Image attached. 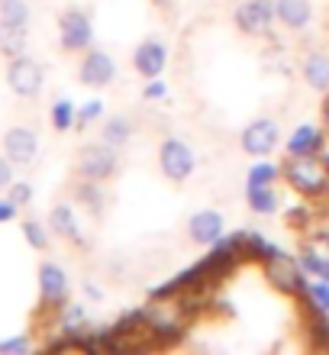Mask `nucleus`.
<instances>
[{
	"label": "nucleus",
	"instance_id": "e433bc0d",
	"mask_svg": "<svg viewBox=\"0 0 329 355\" xmlns=\"http://www.w3.org/2000/svg\"><path fill=\"white\" fill-rule=\"evenodd\" d=\"M85 294L91 300H104V288H97L94 281H85Z\"/></svg>",
	"mask_w": 329,
	"mask_h": 355
},
{
	"label": "nucleus",
	"instance_id": "0eeeda50",
	"mask_svg": "<svg viewBox=\"0 0 329 355\" xmlns=\"http://www.w3.org/2000/svg\"><path fill=\"white\" fill-rule=\"evenodd\" d=\"M58 39H62V49L65 52H87L94 46V26H91V17L85 10H65L58 17Z\"/></svg>",
	"mask_w": 329,
	"mask_h": 355
},
{
	"label": "nucleus",
	"instance_id": "f257e3e1",
	"mask_svg": "<svg viewBox=\"0 0 329 355\" xmlns=\"http://www.w3.org/2000/svg\"><path fill=\"white\" fill-rule=\"evenodd\" d=\"M142 313H145V327L152 329L159 349L178 346L194 327V317L181 304V297H149V304H142Z\"/></svg>",
	"mask_w": 329,
	"mask_h": 355
},
{
	"label": "nucleus",
	"instance_id": "7ed1b4c3",
	"mask_svg": "<svg viewBox=\"0 0 329 355\" xmlns=\"http://www.w3.org/2000/svg\"><path fill=\"white\" fill-rule=\"evenodd\" d=\"M262 275L278 294H284V297L297 300L303 294V288H307V271H303L301 259L287 255L284 249H278L268 262H262Z\"/></svg>",
	"mask_w": 329,
	"mask_h": 355
},
{
	"label": "nucleus",
	"instance_id": "7c9ffc66",
	"mask_svg": "<svg viewBox=\"0 0 329 355\" xmlns=\"http://www.w3.org/2000/svg\"><path fill=\"white\" fill-rule=\"evenodd\" d=\"M313 216H317V207L301 204L287 214V226H291V230H307V226H313Z\"/></svg>",
	"mask_w": 329,
	"mask_h": 355
},
{
	"label": "nucleus",
	"instance_id": "58836bf2",
	"mask_svg": "<svg viewBox=\"0 0 329 355\" xmlns=\"http://www.w3.org/2000/svg\"><path fill=\"white\" fill-rule=\"evenodd\" d=\"M152 3H155V7H161V10H171V7H175V0H152Z\"/></svg>",
	"mask_w": 329,
	"mask_h": 355
},
{
	"label": "nucleus",
	"instance_id": "4c0bfd02",
	"mask_svg": "<svg viewBox=\"0 0 329 355\" xmlns=\"http://www.w3.org/2000/svg\"><path fill=\"white\" fill-rule=\"evenodd\" d=\"M323 126L329 132V91H326V101H323Z\"/></svg>",
	"mask_w": 329,
	"mask_h": 355
},
{
	"label": "nucleus",
	"instance_id": "6e6552de",
	"mask_svg": "<svg viewBox=\"0 0 329 355\" xmlns=\"http://www.w3.org/2000/svg\"><path fill=\"white\" fill-rule=\"evenodd\" d=\"M116 165H120L116 149L107 146L104 139L85 146L81 155H78V175L85 178V181H107V178L116 171Z\"/></svg>",
	"mask_w": 329,
	"mask_h": 355
},
{
	"label": "nucleus",
	"instance_id": "393cba45",
	"mask_svg": "<svg viewBox=\"0 0 329 355\" xmlns=\"http://www.w3.org/2000/svg\"><path fill=\"white\" fill-rule=\"evenodd\" d=\"M29 10L26 0H0V23H10V26H29Z\"/></svg>",
	"mask_w": 329,
	"mask_h": 355
},
{
	"label": "nucleus",
	"instance_id": "c756f323",
	"mask_svg": "<svg viewBox=\"0 0 329 355\" xmlns=\"http://www.w3.org/2000/svg\"><path fill=\"white\" fill-rule=\"evenodd\" d=\"M104 116V101H87L85 107H78V120H75V126L78 130H85V126H91V123H97Z\"/></svg>",
	"mask_w": 329,
	"mask_h": 355
},
{
	"label": "nucleus",
	"instance_id": "ddd939ff",
	"mask_svg": "<svg viewBox=\"0 0 329 355\" xmlns=\"http://www.w3.org/2000/svg\"><path fill=\"white\" fill-rule=\"evenodd\" d=\"M297 304H301V323H303L307 346L317 349V352H329V313L313 307L310 300L303 297H297Z\"/></svg>",
	"mask_w": 329,
	"mask_h": 355
},
{
	"label": "nucleus",
	"instance_id": "473e14b6",
	"mask_svg": "<svg viewBox=\"0 0 329 355\" xmlns=\"http://www.w3.org/2000/svg\"><path fill=\"white\" fill-rule=\"evenodd\" d=\"M33 349V343H29V336H13V339H3L0 343V355H23Z\"/></svg>",
	"mask_w": 329,
	"mask_h": 355
},
{
	"label": "nucleus",
	"instance_id": "f3484780",
	"mask_svg": "<svg viewBox=\"0 0 329 355\" xmlns=\"http://www.w3.org/2000/svg\"><path fill=\"white\" fill-rule=\"evenodd\" d=\"M274 13H278V23L284 29H294V33L307 29L313 19L310 0H274Z\"/></svg>",
	"mask_w": 329,
	"mask_h": 355
},
{
	"label": "nucleus",
	"instance_id": "f8f14e48",
	"mask_svg": "<svg viewBox=\"0 0 329 355\" xmlns=\"http://www.w3.org/2000/svg\"><path fill=\"white\" fill-rule=\"evenodd\" d=\"M3 155H7L13 165H33L39 159V136L29 126H13L3 136Z\"/></svg>",
	"mask_w": 329,
	"mask_h": 355
},
{
	"label": "nucleus",
	"instance_id": "39448f33",
	"mask_svg": "<svg viewBox=\"0 0 329 355\" xmlns=\"http://www.w3.org/2000/svg\"><path fill=\"white\" fill-rule=\"evenodd\" d=\"M159 165H161V175L168 178V181H178L181 184V181H188V178L194 175V168H197V155H194V149H190L184 139L168 136L159 149Z\"/></svg>",
	"mask_w": 329,
	"mask_h": 355
},
{
	"label": "nucleus",
	"instance_id": "f03ea898",
	"mask_svg": "<svg viewBox=\"0 0 329 355\" xmlns=\"http://www.w3.org/2000/svg\"><path fill=\"white\" fill-rule=\"evenodd\" d=\"M281 178L284 184L297 191L301 197H320L329 184V168L320 155H287L281 162Z\"/></svg>",
	"mask_w": 329,
	"mask_h": 355
},
{
	"label": "nucleus",
	"instance_id": "b1692460",
	"mask_svg": "<svg viewBox=\"0 0 329 355\" xmlns=\"http://www.w3.org/2000/svg\"><path fill=\"white\" fill-rule=\"evenodd\" d=\"M100 184H104V181H85V178H81V184L75 187V197L94 216L104 214V207H107V194H104V187H100Z\"/></svg>",
	"mask_w": 329,
	"mask_h": 355
},
{
	"label": "nucleus",
	"instance_id": "a878e982",
	"mask_svg": "<svg viewBox=\"0 0 329 355\" xmlns=\"http://www.w3.org/2000/svg\"><path fill=\"white\" fill-rule=\"evenodd\" d=\"M48 116H52V126H55L58 132H68L71 126H75V120H78V107L68 101V97H62V101L52 103Z\"/></svg>",
	"mask_w": 329,
	"mask_h": 355
},
{
	"label": "nucleus",
	"instance_id": "cd10ccee",
	"mask_svg": "<svg viewBox=\"0 0 329 355\" xmlns=\"http://www.w3.org/2000/svg\"><path fill=\"white\" fill-rule=\"evenodd\" d=\"M301 297L310 300L313 307H320V310H326V313H329V281H320V278L307 281V288H303Z\"/></svg>",
	"mask_w": 329,
	"mask_h": 355
},
{
	"label": "nucleus",
	"instance_id": "bb28decb",
	"mask_svg": "<svg viewBox=\"0 0 329 355\" xmlns=\"http://www.w3.org/2000/svg\"><path fill=\"white\" fill-rule=\"evenodd\" d=\"M281 178V165L274 162H255L252 168L245 171V184H274Z\"/></svg>",
	"mask_w": 329,
	"mask_h": 355
},
{
	"label": "nucleus",
	"instance_id": "2eb2a0df",
	"mask_svg": "<svg viewBox=\"0 0 329 355\" xmlns=\"http://www.w3.org/2000/svg\"><path fill=\"white\" fill-rule=\"evenodd\" d=\"M226 233V220L220 210H197V214L188 220V236L197 245H213L220 236Z\"/></svg>",
	"mask_w": 329,
	"mask_h": 355
},
{
	"label": "nucleus",
	"instance_id": "20e7f679",
	"mask_svg": "<svg viewBox=\"0 0 329 355\" xmlns=\"http://www.w3.org/2000/svg\"><path fill=\"white\" fill-rule=\"evenodd\" d=\"M233 23L239 33H245V36L262 39V36H272L274 23H278V13H274L272 0H245V3L235 7Z\"/></svg>",
	"mask_w": 329,
	"mask_h": 355
},
{
	"label": "nucleus",
	"instance_id": "dca6fc26",
	"mask_svg": "<svg viewBox=\"0 0 329 355\" xmlns=\"http://www.w3.org/2000/svg\"><path fill=\"white\" fill-rule=\"evenodd\" d=\"M326 130H320L317 123H301L297 130L287 136V155H320V149L326 146Z\"/></svg>",
	"mask_w": 329,
	"mask_h": 355
},
{
	"label": "nucleus",
	"instance_id": "423d86ee",
	"mask_svg": "<svg viewBox=\"0 0 329 355\" xmlns=\"http://www.w3.org/2000/svg\"><path fill=\"white\" fill-rule=\"evenodd\" d=\"M39 300H42V310H48V313H58L71 300V281H68L62 265H39Z\"/></svg>",
	"mask_w": 329,
	"mask_h": 355
},
{
	"label": "nucleus",
	"instance_id": "f704fd0d",
	"mask_svg": "<svg viewBox=\"0 0 329 355\" xmlns=\"http://www.w3.org/2000/svg\"><path fill=\"white\" fill-rule=\"evenodd\" d=\"M10 184H13V162L3 155V159H0V191H7Z\"/></svg>",
	"mask_w": 329,
	"mask_h": 355
},
{
	"label": "nucleus",
	"instance_id": "4468645a",
	"mask_svg": "<svg viewBox=\"0 0 329 355\" xmlns=\"http://www.w3.org/2000/svg\"><path fill=\"white\" fill-rule=\"evenodd\" d=\"M132 65H136V71H139L145 81H149V78H161V71L168 65V49H165V42H161V39H145V42H139L136 52H132Z\"/></svg>",
	"mask_w": 329,
	"mask_h": 355
},
{
	"label": "nucleus",
	"instance_id": "412c9836",
	"mask_svg": "<svg viewBox=\"0 0 329 355\" xmlns=\"http://www.w3.org/2000/svg\"><path fill=\"white\" fill-rule=\"evenodd\" d=\"M26 46H29L26 26H10V23H0V55L3 58L26 55Z\"/></svg>",
	"mask_w": 329,
	"mask_h": 355
},
{
	"label": "nucleus",
	"instance_id": "9d476101",
	"mask_svg": "<svg viewBox=\"0 0 329 355\" xmlns=\"http://www.w3.org/2000/svg\"><path fill=\"white\" fill-rule=\"evenodd\" d=\"M278 139H281V126L274 116H255L249 126L242 130V152L255 155V159H265L278 149Z\"/></svg>",
	"mask_w": 329,
	"mask_h": 355
},
{
	"label": "nucleus",
	"instance_id": "2f4dec72",
	"mask_svg": "<svg viewBox=\"0 0 329 355\" xmlns=\"http://www.w3.org/2000/svg\"><path fill=\"white\" fill-rule=\"evenodd\" d=\"M7 197L17 207H29L33 204V184H29V181H13V184L7 187Z\"/></svg>",
	"mask_w": 329,
	"mask_h": 355
},
{
	"label": "nucleus",
	"instance_id": "5701e85b",
	"mask_svg": "<svg viewBox=\"0 0 329 355\" xmlns=\"http://www.w3.org/2000/svg\"><path fill=\"white\" fill-rule=\"evenodd\" d=\"M100 139H104L107 146H113V149H123V146L132 139V120L130 116H110V120L104 123V130H100Z\"/></svg>",
	"mask_w": 329,
	"mask_h": 355
},
{
	"label": "nucleus",
	"instance_id": "a211bd4d",
	"mask_svg": "<svg viewBox=\"0 0 329 355\" xmlns=\"http://www.w3.org/2000/svg\"><path fill=\"white\" fill-rule=\"evenodd\" d=\"M48 226H52V233L62 236V239H68V243L85 245V233H81V223H78L75 207L71 204L52 207V214H48Z\"/></svg>",
	"mask_w": 329,
	"mask_h": 355
},
{
	"label": "nucleus",
	"instance_id": "9b49d317",
	"mask_svg": "<svg viewBox=\"0 0 329 355\" xmlns=\"http://www.w3.org/2000/svg\"><path fill=\"white\" fill-rule=\"evenodd\" d=\"M78 78L87 87H107L116 81V62L104 49H87L81 65H78Z\"/></svg>",
	"mask_w": 329,
	"mask_h": 355
},
{
	"label": "nucleus",
	"instance_id": "72a5a7b5",
	"mask_svg": "<svg viewBox=\"0 0 329 355\" xmlns=\"http://www.w3.org/2000/svg\"><path fill=\"white\" fill-rule=\"evenodd\" d=\"M142 97H145V101H165V97H168V85H165L161 78H149L145 87H142Z\"/></svg>",
	"mask_w": 329,
	"mask_h": 355
},
{
	"label": "nucleus",
	"instance_id": "4be33fe9",
	"mask_svg": "<svg viewBox=\"0 0 329 355\" xmlns=\"http://www.w3.org/2000/svg\"><path fill=\"white\" fill-rule=\"evenodd\" d=\"M274 252H278V245L268 243L262 233H255V230H245L242 233V259L245 262H268Z\"/></svg>",
	"mask_w": 329,
	"mask_h": 355
},
{
	"label": "nucleus",
	"instance_id": "c85d7f7f",
	"mask_svg": "<svg viewBox=\"0 0 329 355\" xmlns=\"http://www.w3.org/2000/svg\"><path fill=\"white\" fill-rule=\"evenodd\" d=\"M23 239H26L36 252L48 249V233H46V226L39 223V220H23Z\"/></svg>",
	"mask_w": 329,
	"mask_h": 355
},
{
	"label": "nucleus",
	"instance_id": "aec40b11",
	"mask_svg": "<svg viewBox=\"0 0 329 355\" xmlns=\"http://www.w3.org/2000/svg\"><path fill=\"white\" fill-rule=\"evenodd\" d=\"M245 200H249V210L258 216H272L278 210V191H274V184H245Z\"/></svg>",
	"mask_w": 329,
	"mask_h": 355
},
{
	"label": "nucleus",
	"instance_id": "6ab92c4d",
	"mask_svg": "<svg viewBox=\"0 0 329 355\" xmlns=\"http://www.w3.org/2000/svg\"><path fill=\"white\" fill-rule=\"evenodd\" d=\"M301 75L307 81V87L326 94L329 91V55L326 52H307L301 62Z\"/></svg>",
	"mask_w": 329,
	"mask_h": 355
},
{
	"label": "nucleus",
	"instance_id": "1a4fd4ad",
	"mask_svg": "<svg viewBox=\"0 0 329 355\" xmlns=\"http://www.w3.org/2000/svg\"><path fill=\"white\" fill-rule=\"evenodd\" d=\"M42 65H39L36 58L29 55H17L10 58L7 65V85L10 91L17 94V97H26V101H33L39 91H42Z\"/></svg>",
	"mask_w": 329,
	"mask_h": 355
},
{
	"label": "nucleus",
	"instance_id": "c9c22d12",
	"mask_svg": "<svg viewBox=\"0 0 329 355\" xmlns=\"http://www.w3.org/2000/svg\"><path fill=\"white\" fill-rule=\"evenodd\" d=\"M17 210H19V207L13 204L10 197H7V200H0V223H10V220L17 216Z\"/></svg>",
	"mask_w": 329,
	"mask_h": 355
}]
</instances>
